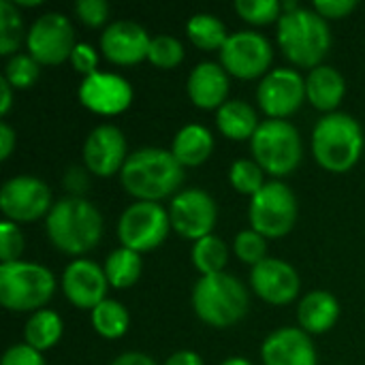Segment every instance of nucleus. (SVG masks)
Segmentation results:
<instances>
[{
	"label": "nucleus",
	"mask_w": 365,
	"mask_h": 365,
	"mask_svg": "<svg viewBox=\"0 0 365 365\" xmlns=\"http://www.w3.org/2000/svg\"><path fill=\"white\" fill-rule=\"evenodd\" d=\"M56 293L53 274L30 261L0 263V304L11 312H38Z\"/></svg>",
	"instance_id": "6"
},
{
	"label": "nucleus",
	"mask_w": 365,
	"mask_h": 365,
	"mask_svg": "<svg viewBox=\"0 0 365 365\" xmlns=\"http://www.w3.org/2000/svg\"><path fill=\"white\" fill-rule=\"evenodd\" d=\"M235 13L252 24V26H267V24H278L282 17V2L278 0H237L233 4Z\"/></svg>",
	"instance_id": "33"
},
{
	"label": "nucleus",
	"mask_w": 365,
	"mask_h": 365,
	"mask_svg": "<svg viewBox=\"0 0 365 365\" xmlns=\"http://www.w3.org/2000/svg\"><path fill=\"white\" fill-rule=\"evenodd\" d=\"M212 152H214V137L201 124H186L173 137L171 154L184 169L203 165L212 156Z\"/></svg>",
	"instance_id": "24"
},
{
	"label": "nucleus",
	"mask_w": 365,
	"mask_h": 365,
	"mask_svg": "<svg viewBox=\"0 0 365 365\" xmlns=\"http://www.w3.org/2000/svg\"><path fill=\"white\" fill-rule=\"evenodd\" d=\"M169 229V210H165L160 203L150 201H135L122 212L118 220L120 244L139 255L158 248L167 240Z\"/></svg>",
	"instance_id": "9"
},
{
	"label": "nucleus",
	"mask_w": 365,
	"mask_h": 365,
	"mask_svg": "<svg viewBox=\"0 0 365 365\" xmlns=\"http://www.w3.org/2000/svg\"><path fill=\"white\" fill-rule=\"evenodd\" d=\"M24 252V235L19 227L11 220H4L0 225V261L2 263H15L21 261Z\"/></svg>",
	"instance_id": "37"
},
{
	"label": "nucleus",
	"mask_w": 365,
	"mask_h": 365,
	"mask_svg": "<svg viewBox=\"0 0 365 365\" xmlns=\"http://www.w3.org/2000/svg\"><path fill=\"white\" fill-rule=\"evenodd\" d=\"M88 169L86 167H71L66 169L64 178H62V184L66 188V192H71V197H81L88 186H90V178H88Z\"/></svg>",
	"instance_id": "42"
},
{
	"label": "nucleus",
	"mask_w": 365,
	"mask_h": 365,
	"mask_svg": "<svg viewBox=\"0 0 365 365\" xmlns=\"http://www.w3.org/2000/svg\"><path fill=\"white\" fill-rule=\"evenodd\" d=\"M276 36L284 58L291 64L310 71L323 64L331 47V30L327 19L306 6L282 13Z\"/></svg>",
	"instance_id": "3"
},
{
	"label": "nucleus",
	"mask_w": 365,
	"mask_h": 365,
	"mask_svg": "<svg viewBox=\"0 0 365 365\" xmlns=\"http://www.w3.org/2000/svg\"><path fill=\"white\" fill-rule=\"evenodd\" d=\"M47 240L64 255L90 252L103 237V214L83 197H64L45 218Z\"/></svg>",
	"instance_id": "2"
},
{
	"label": "nucleus",
	"mask_w": 365,
	"mask_h": 365,
	"mask_svg": "<svg viewBox=\"0 0 365 365\" xmlns=\"http://www.w3.org/2000/svg\"><path fill=\"white\" fill-rule=\"evenodd\" d=\"M109 280L105 267L96 265L90 259H75L64 267L62 291L64 297L79 310H94L107 299Z\"/></svg>",
	"instance_id": "17"
},
{
	"label": "nucleus",
	"mask_w": 365,
	"mask_h": 365,
	"mask_svg": "<svg viewBox=\"0 0 365 365\" xmlns=\"http://www.w3.org/2000/svg\"><path fill=\"white\" fill-rule=\"evenodd\" d=\"M71 64L77 73H81L83 77L88 75H94L98 68V53L92 45H86V43H77L73 53H71Z\"/></svg>",
	"instance_id": "39"
},
{
	"label": "nucleus",
	"mask_w": 365,
	"mask_h": 365,
	"mask_svg": "<svg viewBox=\"0 0 365 365\" xmlns=\"http://www.w3.org/2000/svg\"><path fill=\"white\" fill-rule=\"evenodd\" d=\"M344 94H346V79L338 68H334L329 64H321L308 73V77H306L308 103L314 109L323 111L325 115L336 113Z\"/></svg>",
	"instance_id": "22"
},
{
	"label": "nucleus",
	"mask_w": 365,
	"mask_h": 365,
	"mask_svg": "<svg viewBox=\"0 0 365 365\" xmlns=\"http://www.w3.org/2000/svg\"><path fill=\"white\" fill-rule=\"evenodd\" d=\"M105 276L113 289H130L141 276V255L128 248L113 250L105 261Z\"/></svg>",
	"instance_id": "28"
},
{
	"label": "nucleus",
	"mask_w": 365,
	"mask_h": 365,
	"mask_svg": "<svg viewBox=\"0 0 365 365\" xmlns=\"http://www.w3.org/2000/svg\"><path fill=\"white\" fill-rule=\"evenodd\" d=\"M216 126L218 130L231 141H246L252 139L257 128L261 126L257 109L246 101H227L216 111Z\"/></svg>",
	"instance_id": "25"
},
{
	"label": "nucleus",
	"mask_w": 365,
	"mask_h": 365,
	"mask_svg": "<svg viewBox=\"0 0 365 365\" xmlns=\"http://www.w3.org/2000/svg\"><path fill=\"white\" fill-rule=\"evenodd\" d=\"M0 365H47L43 359V353H38L36 349L24 344H13L11 349H6L2 364Z\"/></svg>",
	"instance_id": "40"
},
{
	"label": "nucleus",
	"mask_w": 365,
	"mask_h": 365,
	"mask_svg": "<svg viewBox=\"0 0 365 365\" xmlns=\"http://www.w3.org/2000/svg\"><path fill=\"white\" fill-rule=\"evenodd\" d=\"M152 36L143 26L128 19H118L109 24L101 34L103 56L118 66H133L148 60Z\"/></svg>",
	"instance_id": "18"
},
{
	"label": "nucleus",
	"mask_w": 365,
	"mask_h": 365,
	"mask_svg": "<svg viewBox=\"0 0 365 365\" xmlns=\"http://www.w3.org/2000/svg\"><path fill=\"white\" fill-rule=\"evenodd\" d=\"M0 94H2V98H0V115H6L11 111V105H13V86L4 77H0Z\"/></svg>",
	"instance_id": "46"
},
{
	"label": "nucleus",
	"mask_w": 365,
	"mask_h": 365,
	"mask_svg": "<svg viewBox=\"0 0 365 365\" xmlns=\"http://www.w3.org/2000/svg\"><path fill=\"white\" fill-rule=\"evenodd\" d=\"M120 182L137 201L158 203L180 192V186L184 184V167L175 160L171 150L139 148L128 154L120 171Z\"/></svg>",
	"instance_id": "1"
},
{
	"label": "nucleus",
	"mask_w": 365,
	"mask_h": 365,
	"mask_svg": "<svg viewBox=\"0 0 365 365\" xmlns=\"http://www.w3.org/2000/svg\"><path fill=\"white\" fill-rule=\"evenodd\" d=\"M75 30L66 15L49 11L34 19L26 34L28 53L45 66H58L71 60L75 49Z\"/></svg>",
	"instance_id": "11"
},
{
	"label": "nucleus",
	"mask_w": 365,
	"mask_h": 365,
	"mask_svg": "<svg viewBox=\"0 0 365 365\" xmlns=\"http://www.w3.org/2000/svg\"><path fill=\"white\" fill-rule=\"evenodd\" d=\"M111 365H158L150 355L145 353H137V351H128V353H122L118 355Z\"/></svg>",
	"instance_id": "44"
},
{
	"label": "nucleus",
	"mask_w": 365,
	"mask_h": 365,
	"mask_svg": "<svg viewBox=\"0 0 365 365\" xmlns=\"http://www.w3.org/2000/svg\"><path fill=\"white\" fill-rule=\"evenodd\" d=\"M188 98L199 109H220L227 103L229 94V73L222 68V64L216 62H199L186 81Z\"/></svg>",
	"instance_id": "21"
},
{
	"label": "nucleus",
	"mask_w": 365,
	"mask_h": 365,
	"mask_svg": "<svg viewBox=\"0 0 365 365\" xmlns=\"http://www.w3.org/2000/svg\"><path fill=\"white\" fill-rule=\"evenodd\" d=\"M163 365H203V359L195 351H178Z\"/></svg>",
	"instance_id": "45"
},
{
	"label": "nucleus",
	"mask_w": 365,
	"mask_h": 365,
	"mask_svg": "<svg viewBox=\"0 0 365 365\" xmlns=\"http://www.w3.org/2000/svg\"><path fill=\"white\" fill-rule=\"evenodd\" d=\"M128 325H130L128 310L115 299H105L92 310V327L105 340L122 338L128 331Z\"/></svg>",
	"instance_id": "29"
},
{
	"label": "nucleus",
	"mask_w": 365,
	"mask_h": 365,
	"mask_svg": "<svg viewBox=\"0 0 365 365\" xmlns=\"http://www.w3.org/2000/svg\"><path fill=\"white\" fill-rule=\"evenodd\" d=\"M75 13L81 24L90 28H101L109 17V4L105 0H79L75 4Z\"/></svg>",
	"instance_id": "38"
},
{
	"label": "nucleus",
	"mask_w": 365,
	"mask_h": 365,
	"mask_svg": "<svg viewBox=\"0 0 365 365\" xmlns=\"http://www.w3.org/2000/svg\"><path fill=\"white\" fill-rule=\"evenodd\" d=\"M195 314L214 329H229L237 325L248 308L250 297L246 287L231 274L201 276L192 289Z\"/></svg>",
	"instance_id": "5"
},
{
	"label": "nucleus",
	"mask_w": 365,
	"mask_h": 365,
	"mask_svg": "<svg viewBox=\"0 0 365 365\" xmlns=\"http://www.w3.org/2000/svg\"><path fill=\"white\" fill-rule=\"evenodd\" d=\"M220 365H252V361L246 359V357H229V359H225Z\"/></svg>",
	"instance_id": "47"
},
{
	"label": "nucleus",
	"mask_w": 365,
	"mask_h": 365,
	"mask_svg": "<svg viewBox=\"0 0 365 365\" xmlns=\"http://www.w3.org/2000/svg\"><path fill=\"white\" fill-rule=\"evenodd\" d=\"M306 98V79L295 68H274L257 88V103L267 120H287Z\"/></svg>",
	"instance_id": "14"
},
{
	"label": "nucleus",
	"mask_w": 365,
	"mask_h": 365,
	"mask_svg": "<svg viewBox=\"0 0 365 365\" xmlns=\"http://www.w3.org/2000/svg\"><path fill=\"white\" fill-rule=\"evenodd\" d=\"M229 263V248L227 244L216 237L207 235L192 246V265L201 276H212V274H222Z\"/></svg>",
	"instance_id": "30"
},
{
	"label": "nucleus",
	"mask_w": 365,
	"mask_h": 365,
	"mask_svg": "<svg viewBox=\"0 0 365 365\" xmlns=\"http://www.w3.org/2000/svg\"><path fill=\"white\" fill-rule=\"evenodd\" d=\"M312 9L323 19H344L357 9V2L355 0H317Z\"/></svg>",
	"instance_id": "41"
},
{
	"label": "nucleus",
	"mask_w": 365,
	"mask_h": 365,
	"mask_svg": "<svg viewBox=\"0 0 365 365\" xmlns=\"http://www.w3.org/2000/svg\"><path fill=\"white\" fill-rule=\"evenodd\" d=\"M263 169L255 163V160H235L229 169V182L231 186L240 192V195H246V197H255L267 182L263 180Z\"/></svg>",
	"instance_id": "32"
},
{
	"label": "nucleus",
	"mask_w": 365,
	"mask_h": 365,
	"mask_svg": "<svg viewBox=\"0 0 365 365\" xmlns=\"http://www.w3.org/2000/svg\"><path fill=\"white\" fill-rule=\"evenodd\" d=\"M255 163L274 178L291 175L304 158L299 130L287 120H263L250 139Z\"/></svg>",
	"instance_id": "7"
},
{
	"label": "nucleus",
	"mask_w": 365,
	"mask_h": 365,
	"mask_svg": "<svg viewBox=\"0 0 365 365\" xmlns=\"http://www.w3.org/2000/svg\"><path fill=\"white\" fill-rule=\"evenodd\" d=\"M274 49L267 36L255 30H237L229 34L220 49L222 68L237 79H257L269 73Z\"/></svg>",
	"instance_id": "10"
},
{
	"label": "nucleus",
	"mask_w": 365,
	"mask_h": 365,
	"mask_svg": "<svg viewBox=\"0 0 365 365\" xmlns=\"http://www.w3.org/2000/svg\"><path fill=\"white\" fill-rule=\"evenodd\" d=\"M250 227L265 240H278L293 231L297 222V197L284 182H267L248 205Z\"/></svg>",
	"instance_id": "8"
},
{
	"label": "nucleus",
	"mask_w": 365,
	"mask_h": 365,
	"mask_svg": "<svg viewBox=\"0 0 365 365\" xmlns=\"http://www.w3.org/2000/svg\"><path fill=\"white\" fill-rule=\"evenodd\" d=\"M62 331H64L62 319L53 310L43 308V310L30 314V319L26 323V329H24V338H26L28 346L43 353V351L53 349L60 342Z\"/></svg>",
	"instance_id": "26"
},
{
	"label": "nucleus",
	"mask_w": 365,
	"mask_h": 365,
	"mask_svg": "<svg viewBox=\"0 0 365 365\" xmlns=\"http://www.w3.org/2000/svg\"><path fill=\"white\" fill-rule=\"evenodd\" d=\"M15 143H17L15 130H13L6 122H2V124H0V160H6V158L13 154Z\"/></svg>",
	"instance_id": "43"
},
{
	"label": "nucleus",
	"mask_w": 365,
	"mask_h": 365,
	"mask_svg": "<svg viewBox=\"0 0 365 365\" xmlns=\"http://www.w3.org/2000/svg\"><path fill=\"white\" fill-rule=\"evenodd\" d=\"M250 287L263 302L272 306H287L299 295L302 280L291 263L267 257L265 261L252 267Z\"/></svg>",
	"instance_id": "19"
},
{
	"label": "nucleus",
	"mask_w": 365,
	"mask_h": 365,
	"mask_svg": "<svg viewBox=\"0 0 365 365\" xmlns=\"http://www.w3.org/2000/svg\"><path fill=\"white\" fill-rule=\"evenodd\" d=\"M186 34L190 43L203 51H220L229 38L225 24L212 13H195L186 24Z\"/></svg>",
	"instance_id": "27"
},
{
	"label": "nucleus",
	"mask_w": 365,
	"mask_h": 365,
	"mask_svg": "<svg viewBox=\"0 0 365 365\" xmlns=\"http://www.w3.org/2000/svg\"><path fill=\"white\" fill-rule=\"evenodd\" d=\"M171 229L184 240L199 242L212 235L218 220V205L201 188H184L171 199Z\"/></svg>",
	"instance_id": "13"
},
{
	"label": "nucleus",
	"mask_w": 365,
	"mask_h": 365,
	"mask_svg": "<svg viewBox=\"0 0 365 365\" xmlns=\"http://www.w3.org/2000/svg\"><path fill=\"white\" fill-rule=\"evenodd\" d=\"M148 60L163 71L175 68L184 60V45L171 34H158L152 38Z\"/></svg>",
	"instance_id": "35"
},
{
	"label": "nucleus",
	"mask_w": 365,
	"mask_h": 365,
	"mask_svg": "<svg viewBox=\"0 0 365 365\" xmlns=\"http://www.w3.org/2000/svg\"><path fill=\"white\" fill-rule=\"evenodd\" d=\"M364 128L344 111L323 115L312 130L314 160L329 173L351 171L364 152Z\"/></svg>",
	"instance_id": "4"
},
{
	"label": "nucleus",
	"mask_w": 365,
	"mask_h": 365,
	"mask_svg": "<svg viewBox=\"0 0 365 365\" xmlns=\"http://www.w3.org/2000/svg\"><path fill=\"white\" fill-rule=\"evenodd\" d=\"M77 96H79V103L92 113L118 115L130 107L135 92L128 79H124L122 75L96 71L94 75H88L81 79Z\"/></svg>",
	"instance_id": "15"
},
{
	"label": "nucleus",
	"mask_w": 365,
	"mask_h": 365,
	"mask_svg": "<svg viewBox=\"0 0 365 365\" xmlns=\"http://www.w3.org/2000/svg\"><path fill=\"white\" fill-rule=\"evenodd\" d=\"M41 4V0H15V6L19 9V6H38Z\"/></svg>",
	"instance_id": "48"
},
{
	"label": "nucleus",
	"mask_w": 365,
	"mask_h": 365,
	"mask_svg": "<svg viewBox=\"0 0 365 365\" xmlns=\"http://www.w3.org/2000/svg\"><path fill=\"white\" fill-rule=\"evenodd\" d=\"M41 64L30 53H15L6 60L4 79L13 86V90H28L38 79Z\"/></svg>",
	"instance_id": "34"
},
{
	"label": "nucleus",
	"mask_w": 365,
	"mask_h": 365,
	"mask_svg": "<svg viewBox=\"0 0 365 365\" xmlns=\"http://www.w3.org/2000/svg\"><path fill=\"white\" fill-rule=\"evenodd\" d=\"M83 167L98 178H111L122 171L128 148L124 133L113 124H101L96 126L83 141Z\"/></svg>",
	"instance_id": "16"
},
{
	"label": "nucleus",
	"mask_w": 365,
	"mask_h": 365,
	"mask_svg": "<svg viewBox=\"0 0 365 365\" xmlns=\"http://www.w3.org/2000/svg\"><path fill=\"white\" fill-rule=\"evenodd\" d=\"M338 319H340V304L336 295H331L329 291H323V289L310 291L299 302L297 321H299V327L310 336L329 331L338 323Z\"/></svg>",
	"instance_id": "23"
},
{
	"label": "nucleus",
	"mask_w": 365,
	"mask_h": 365,
	"mask_svg": "<svg viewBox=\"0 0 365 365\" xmlns=\"http://www.w3.org/2000/svg\"><path fill=\"white\" fill-rule=\"evenodd\" d=\"M233 252L242 263H248L255 267L267 259V240L255 229L240 231L233 240Z\"/></svg>",
	"instance_id": "36"
},
{
	"label": "nucleus",
	"mask_w": 365,
	"mask_h": 365,
	"mask_svg": "<svg viewBox=\"0 0 365 365\" xmlns=\"http://www.w3.org/2000/svg\"><path fill=\"white\" fill-rule=\"evenodd\" d=\"M24 36L21 15L11 0H0V53L15 56Z\"/></svg>",
	"instance_id": "31"
},
{
	"label": "nucleus",
	"mask_w": 365,
	"mask_h": 365,
	"mask_svg": "<svg viewBox=\"0 0 365 365\" xmlns=\"http://www.w3.org/2000/svg\"><path fill=\"white\" fill-rule=\"evenodd\" d=\"M263 365H319L317 349L302 327L272 331L261 346Z\"/></svg>",
	"instance_id": "20"
},
{
	"label": "nucleus",
	"mask_w": 365,
	"mask_h": 365,
	"mask_svg": "<svg viewBox=\"0 0 365 365\" xmlns=\"http://www.w3.org/2000/svg\"><path fill=\"white\" fill-rule=\"evenodd\" d=\"M51 207L53 203L49 186L34 175H15L0 188V210L4 220L15 225L34 222L43 216L47 218Z\"/></svg>",
	"instance_id": "12"
}]
</instances>
